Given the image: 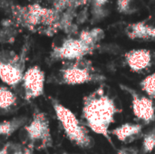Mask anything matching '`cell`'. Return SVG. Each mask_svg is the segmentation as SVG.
<instances>
[{"label": "cell", "mask_w": 155, "mask_h": 154, "mask_svg": "<svg viewBox=\"0 0 155 154\" xmlns=\"http://www.w3.org/2000/svg\"><path fill=\"white\" fill-rule=\"evenodd\" d=\"M0 154H32V150L21 143H7L0 150Z\"/></svg>", "instance_id": "15"}, {"label": "cell", "mask_w": 155, "mask_h": 154, "mask_svg": "<svg viewBox=\"0 0 155 154\" xmlns=\"http://www.w3.org/2000/svg\"><path fill=\"white\" fill-rule=\"evenodd\" d=\"M27 123L24 117H15L0 123V142H5L14 133L20 130Z\"/></svg>", "instance_id": "12"}, {"label": "cell", "mask_w": 155, "mask_h": 154, "mask_svg": "<svg viewBox=\"0 0 155 154\" xmlns=\"http://www.w3.org/2000/svg\"><path fill=\"white\" fill-rule=\"evenodd\" d=\"M22 144L33 150H43L51 146L52 136L47 117L44 113L36 112L32 120L20 129Z\"/></svg>", "instance_id": "4"}, {"label": "cell", "mask_w": 155, "mask_h": 154, "mask_svg": "<svg viewBox=\"0 0 155 154\" xmlns=\"http://www.w3.org/2000/svg\"><path fill=\"white\" fill-rule=\"evenodd\" d=\"M117 154H138L137 152L134 149H131V148H124L122 150H120Z\"/></svg>", "instance_id": "18"}, {"label": "cell", "mask_w": 155, "mask_h": 154, "mask_svg": "<svg viewBox=\"0 0 155 154\" xmlns=\"http://www.w3.org/2000/svg\"><path fill=\"white\" fill-rule=\"evenodd\" d=\"M104 79V75H102L92 63L85 58L64 62L58 72L59 84L66 85L98 83Z\"/></svg>", "instance_id": "3"}, {"label": "cell", "mask_w": 155, "mask_h": 154, "mask_svg": "<svg viewBox=\"0 0 155 154\" xmlns=\"http://www.w3.org/2000/svg\"><path fill=\"white\" fill-rule=\"evenodd\" d=\"M126 34L133 40L155 39V26L149 25L145 22H137L128 26Z\"/></svg>", "instance_id": "11"}, {"label": "cell", "mask_w": 155, "mask_h": 154, "mask_svg": "<svg viewBox=\"0 0 155 154\" xmlns=\"http://www.w3.org/2000/svg\"><path fill=\"white\" fill-rule=\"evenodd\" d=\"M143 127L140 123H125L113 129L111 134L119 142L124 144H130L143 137Z\"/></svg>", "instance_id": "10"}, {"label": "cell", "mask_w": 155, "mask_h": 154, "mask_svg": "<svg viewBox=\"0 0 155 154\" xmlns=\"http://www.w3.org/2000/svg\"><path fill=\"white\" fill-rule=\"evenodd\" d=\"M142 148L144 154H149L155 150V129H153L142 137Z\"/></svg>", "instance_id": "16"}, {"label": "cell", "mask_w": 155, "mask_h": 154, "mask_svg": "<svg viewBox=\"0 0 155 154\" xmlns=\"http://www.w3.org/2000/svg\"><path fill=\"white\" fill-rule=\"evenodd\" d=\"M140 86L143 94L150 97L151 99H155V73H152L146 75L140 83Z\"/></svg>", "instance_id": "14"}, {"label": "cell", "mask_w": 155, "mask_h": 154, "mask_svg": "<svg viewBox=\"0 0 155 154\" xmlns=\"http://www.w3.org/2000/svg\"><path fill=\"white\" fill-rule=\"evenodd\" d=\"M131 7V0H117V8L121 13H128Z\"/></svg>", "instance_id": "17"}, {"label": "cell", "mask_w": 155, "mask_h": 154, "mask_svg": "<svg viewBox=\"0 0 155 154\" xmlns=\"http://www.w3.org/2000/svg\"><path fill=\"white\" fill-rule=\"evenodd\" d=\"M132 98V110L134 115L144 124H149L155 120L154 101L145 94H141L130 87L124 88Z\"/></svg>", "instance_id": "8"}, {"label": "cell", "mask_w": 155, "mask_h": 154, "mask_svg": "<svg viewBox=\"0 0 155 154\" xmlns=\"http://www.w3.org/2000/svg\"><path fill=\"white\" fill-rule=\"evenodd\" d=\"M87 1H89V0H78V2H80L81 4H85Z\"/></svg>", "instance_id": "20"}, {"label": "cell", "mask_w": 155, "mask_h": 154, "mask_svg": "<svg viewBox=\"0 0 155 154\" xmlns=\"http://www.w3.org/2000/svg\"><path fill=\"white\" fill-rule=\"evenodd\" d=\"M52 105L56 118L68 140L81 149L91 148L94 141L90 134V130L83 121L79 120L69 108L58 101L52 100Z\"/></svg>", "instance_id": "2"}, {"label": "cell", "mask_w": 155, "mask_h": 154, "mask_svg": "<svg viewBox=\"0 0 155 154\" xmlns=\"http://www.w3.org/2000/svg\"><path fill=\"white\" fill-rule=\"evenodd\" d=\"M25 61L14 52L0 53V80L8 87L20 84L25 73Z\"/></svg>", "instance_id": "5"}, {"label": "cell", "mask_w": 155, "mask_h": 154, "mask_svg": "<svg viewBox=\"0 0 155 154\" xmlns=\"http://www.w3.org/2000/svg\"><path fill=\"white\" fill-rule=\"evenodd\" d=\"M129 69L135 74L146 72L153 64V54L148 49H133L124 55Z\"/></svg>", "instance_id": "9"}, {"label": "cell", "mask_w": 155, "mask_h": 154, "mask_svg": "<svg viewBox=\"0 0 155 154\" xmlns=\"http://www.w3.org/2000/svg\"><path fill=\"white\" fill-rule=\"evenodd\" d=\"M118 112L114 99L101 86L84 98L82 121L89 130L112 143L110 127Z\"/></svg>", "instance_id": "1"}, {"label": "cell", "mask_w": 155, "mask_h": 154, "mask_svg": "<svg viewBox=\"0 0 155 154\" xmlns=\"http://www.w3.org/2000/svg\"><path fill=\"white\" fill-rule=\"evenodd\" d=\"M94 1L97 6H102L103 5H104L107 2V0H94Z\"/></svg>", "instance_id": "19"}, {"label": "cell", "mask_w": 155, "mask_h": 154, "mask_svg": "<svg viewBox=\"0 0 155 154\" xmlns=\"http://www.w3.org/2000/svg\"><path fill=\"white\" fill-rule=\"evenodd\" d=\"M94 47H92L78 38L64 39L59 45L53 48L51 57L54 60H63L64 62L74 61L84 58L85 55L91 54Z\"/></svg>", "instance_id": "6"}, {"label": "cell", "mask_w": 155, "mask_h": 154, "mask_svg": "<svg viewBox=\"0 0 155 154\" xmlns=\"http://www.w3.org/2000/svg\"><path fill=\"white\" fill-rule=\"evenodd\" d=\"M20 84L25 100L31 101L40 97L45 92V72L38 65L29 67L25 71Z\"/></svg>", "instance_id": "7"}, {"label": "cell", "mask_w": 155, "mask_h": 154, "mask_svg": "<svg viewBox=\"0 0 155 154\" xmlns=\"http://www.w3.org/2000/svg\"><path fill=\"white\" fill-rule=\"evenodd\" d=\"M17 103V96L6 85L0 84V112H7Z\"/></svg>", "instance_id": "13"}]
</instances>
